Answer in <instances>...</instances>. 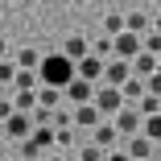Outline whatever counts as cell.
Here are the masks:
<instances>
[{
    "label": "cell",
    "instance_id": "cell-33",
    "mask_svg": "<svg viewBox=\"0 0 161 161\" xmlns=\"http://www.w3.org/2000/svg\"><path fill=\"white\" fill-rule=\"evenodd\" d=\"M157 70H161V54H157Z\"/></svg>",
    "mask_w": 161,
    "mask_h": 161
},
{
    "label": "cell",
    "instance_id": "cell-22",
    "mask_svg": "<svg viewBox=\"0 0 161 161\" xmlns=\"http://www.w3.org/2000/svg\"><path fill=\"white\" fill-rule=\"evenodd\" d=\"M103 29H108V37H120V33H124V13H112V17L103 21Z\"/></svg>",
    "mask_w": 161,
    "mask_h": 161
},
{
    "label": "cell",
    "instance_id": "cell-29",
    "mask_svg": "<svg viewBox=\"0 0 161 161\" xmlns=\"http://www.w3.org/2000/svg\"><path fill=\"white\" fill-rule=\"evenodd\" d=\"M13 116V99H0V120H8Z\"/></svg>",
    "mask_w": 161,
    "mask_h": 161
},
{
    "label": "cell",
    "instance_id": "cell-17",
    "mask_svg": "<svg viewBox=\"0 0 161 161\" xmlns=\"http://www.w3.org/2000/svg\"><path fill=\"white\" fill-rule=\"evenodd\" d=\"M58 103H62V91H54V87H37V108L54 112Z\"/></svg>",
    "mask_w": 161,
    "mask_h": 161
},
{
    "label": "cell",
    "instance_id": "cell-26",
    "mask_svg": "<svg viewBox=\"0 0 161 161\" xmlns=\"http://www.w3.org/2000/svg\"><path fill=\"white\" fill-rule=\"evenodd\" d=\"M141 46H145V54H153V58H157V54H161V33H149Z\"/></svg>",
    "mask_w": 161,
    "mask_h": 161
},
{
    "label": "cell",
    "instance_id": "cell-16",
    "mask_svg": "<svg viewBox=\"0 0 161 161\" xmlns=\"http://www.w3.org/2000/svg\"><path fill=\"white\" fill-rule=\"evenodd\" d=\"M124 29H128V33H136V37H145V29H149V13H128V17H124Z\"/></svg>",
    "mask_w": 161,
    "mask_h": 161
},
{
    "label": "cell",
    "instance_id": "cell-3",
    "mask_svg": "<svg viewBox=\"0 0 161 161\" xmlns=\"http://www.w3.org/2000/svg\"><path fill=\"white\" fill-rule=\"evenodd\" d=\"M99 124H103V116H99V108H95V103H83V108L70 112V128H79V132H87V136H91Z\"/></svg>",
    "mask_w": 161,
    "mask_h": 161
},
{
    "label": "cell",
    "instance_id": "cell-20",
    "mask_svg": "<svg viewBox=\"0 0 161 161\" xmlns=\"http://www.w3.org/2000/svg\"><path fill=\"white\" fill-rule=\"evenodd\" d=\"M13 87H17V91H37V70H17Z\"/></svg>",
    "mask_w": 161,
    "mask_h": 161
},
{
    "label": "cell",
    "instance_id": "cell-32",
    "mask_svg": "<svg viewBox=\"0 0 161 161\" xmlns=\"http://www.w3.org/2000/svg\"><path fill=\"white\" fill-rule=\"evenodd\" d=\"M0 136H4V120H0Z\"/></svg>",
    "mask_w": 161,
    "mask_h": 161
},
{
    "label": "cell",
    "instance_id": "cell-15",
    "mask_svg": "<svg viewBox=\"0 0 161 161\" xmlns=\"http://www.w3.org/2000/svg\"><path fill=\"white\" fill-rule=\"evenodd\" d=\"M37 108V91H17V99H13V112H25V116H33Z\"/></svg>",
    "mask_w": 161,
    "mask_h": 161
},
{
    "label": "cell",
    "instance_id": "cell-6",
    "mask_svg": "<svg viewBox=\"0 0 161 161\" xmlns=\"http://www.w3.org/2000/svg\"><path fill=\"white\" fill-rule=\"evenodd\" d=\"M95 108H99V116H116L120 108H124V95L116 91V87H95V99H91Z\"/></svg>",
    "mask_w": 161,
    "mask_h": 161
},
{
    "label": "cell",
    "instance_id": "cell-23",
    "mask_svg": "<svg viewBox=\"0 0 161 161\" xmlns=\"http://www.w3.org/2000/svg\"><path fill=\"white\" fill-rule=\"evenodd\" d=\"M145 95H153V99H161V70L145 79Z\"/></svg>",
    "mask_w": 161,
    "mask_h": 161
},
{
    "label": "cell",
    "instance_id": "cell-27",
    "mask_svg": "<svg viewBox=\"0 0 161 161\" xmlns=\"http://www.w3.org/2000/svg\"><path fill=\"white\" fill-rule=\"evenodd\" d=\"M54 145H75V128H54Z\"/></svg>",
    "mask_w": 161,
    "mask_h": 161
},
{
    "label": "cell",
    "instance_id": "cell-31",
    "mask_svg": "<svg viewBox=\"0 0 161 161\" xmlns=\"http://www.w3.org/2000/svg\"><path fill=\"white\" fill-rule=\"evenodd\" d=\"M153 33H161V17H157V21H153Z\"/></svg>",
    "mask_w": 161,
    "mask_h": 161
},
{
    "label": "cell",
    "instance_id": "cell-25",
    "mask_svg": "<svg viewBox=\"0 0 161 161\" xmlns=\"http://www.w3.org/2000/svg\"><path fill=\"white\" fill-rule=\"evenodd\" d=\"M83 161H103V149L91 145V141H83Z\"/></svg>",
    "mask_w": 161,
    "mask_h": 161
},
{
    "label": "cell",
    "instance_id": "cell-5",
    "mask_svg": "<svg viewBox=\"0 0 161 161\" xmlns=\"http://www.w3.org/2000/svg\"><path fill=\"white\" fill-rule=\"evenodd\" d=\"M128 79H132V62H120V58H108L103 62V87H124Z\"/></svg>",
    "mask_w": 161,
    "mask_h": 161
},
{
    "label": "cell",
    "instance_id": "cell-2",
    "mask_svg": "<svg viewBox=\"0 0 161 161\" xmlns=\"http://www.w3.org/2000/svg\"><path fill=\"white\" fill-rule=\"evenodd\" d=\"M50 145H54V128H33L25 141H21V157H42V153H50Z\"/></svg>",
    "mask_w": 161,
    "mask_h": 161
},
{
    "label": "cell",
    "instance_id": "cell-28",
    "mask_svg": "<svg viewBox=\"0 0 161 161\" xmlns=\"http://www.w3.org/2000/svg\"><path fill=\"white\" fill-rule=\"evenodd\" d=\"M108 161H132V157H128V153H124V149L116 145V149H108Z\"/></svg>",
    "mask_w": 161,
    "mask_h": 161
},
{
    "label": "cell",
    "instance_id": "cell-21",
    "mask_svg": "<svg viewBox=\"0 0 161 161\" xmlns=\"http://www.w3.org/2000/svg\"><path fill=\"white\" fill-rule=\"evenodd\" d=\"M145 141H161V112L145 116Z\"/></svg>",
    "mask_w": 161,
    "mask_h": 161
},
{
    "label": "cell",
    "instance_id": "cell-19",
    "mask_svg": "<svg viewBox=\"0 0 161 161\" xmlns=\"http://www.w3.org/2000/svg\"><path fill=\"white\" fill-rule=\"evenodd\" d=\"M120 95H124V103H128V99H141V95H145V79H136V75H132V79L120 87Z\"/></svg>",
    "mask_w": 161,
    "mask_h": 161
},
{
    "label": "cell",
    "instance_id": "cell-11",
    "mask_svg": "<svg viewBox=\"0 0 161 161\" xmlns=\"http://www.w3.org/2000/svg\"><path fill=\"white\" fill-rule=\"evenodd\" d=\"M87 141H91V145H99V149H116V141H120V136H116V128H112V120H103V124L95 128V132H91Z\"/></svg>",
    "mask_w": 161,
    "mask_h": 161
},
{
    "label": "cell",
    "instance_id": "cell-30",
    "mask_svg": "<svg viewBox=\"0 0 161 161\" xmlns=\"http://www.w3.org/2000/svg\"><path fill=\"white\" fill-rule=\"evenodd\" d=\"M8 58V42H0V62H4Z\"/></svg>",
    "mask_w": 161,
    "mask_h": 161
},
{
    "label": "cell",
    "instance_id": "cell-9",
    "mask_svg": "<svg viewBox=\"0 0 161 161\" xmlns=\"http://www.w3.org/2000/svg\"><path fill=\"white\" fill-rule=\"evenodd\" d=\"M75 79H87V83H99L103 79V58L87 54L83 62H75Z\"/></svg>",
    "mask_w": 161,
    "mask_h": 161
},
{
    "label": "cell",
    "instance_id": "cell-7",
    "mask_svg": "<svg viewBox=\"0 0 161 161\" xmlns=\"http://www.w3.org/2000/svg\"><path fill=\"white\" fill-rule=\"evenodd\" d=\"M141 124H145V120H141V112H136V108H128V103H124V108L112 116V128H116V136H132Z\"/></svg>",
    "mask_w": 161,
    "mask_h": 161
},
{
    "label": "cell",
    "instance_id": "cell-13",
    "mask_svg": "<svg viewBox=\"0 0 161 161\" xmlns=\"http://www.w3.org/2000/svg\"><path fill=\"white\" fill-rule=\"evenodd\" d=\"M128 157H132V161H153V145L145 141V136H132V141H128V149H124Z\"/></svg>",
    "mask_w": 161,
    "mask_h": 161
},
{
    "label": "cell",
    "instance_id": "cell-14",
    "mask_svg": "<svg viewBox=\"0 0 161 161\" xmlns=\"http://www.w3.org/2000/svg\"><path fill=\"white\" fill-rule=\"evenodd\" d=\"M37 66H42V54L37 50H29V46L17 50V70H37Z\"/></svg>",
    "mask_w": 161,
    "mask_h": 161
},
{
    "label": "cell",
    "instance_id": "cell-4",
    "mask_svg": "<svg viewBox=\"0 0 161 161\" xmlns=\"http://www.w3.org/2000/svg\"><path fill=\"white\" fill-rule=\"evenodd\" d=\"M145 37H136V33H128V29H124V33L120 37H112V58H120V62H132L145 46H141Z\"/></svg>",
    "mask_w": 161,
    "mask_h": 161
},
{
    "label": "cell",
    "instance_id": "cell-8",
    "mask_svg": "<svg viewBox=\"0 0 161 161\" xmlns=\"http://www.w3.org/2000/svg\"><path fill=\"white\" fill-rule=\"evenodd\" d=\"M62 99H70L75 108L91 103V99H95V83H87V79H70V83H66V91H62Z\"/></svg>",
    "mask_w": 161,
    "mask_h": 161
},
{
    "label": "cell",
    "instance_id": "cell-34",
    "mask_svg": "<svg viewBox=\"0 0 161 161\" xmlns=\"http://www.w3.org/2000/svg\"><path fill=\"white\" fill-rule=\"evenodd\" d=\"M46 161H62V157H46Z\"/></svg>",
    "mask_w": 161,
    "mask_h": 161
},
{
    "label": "cell",
    "instance_id": "cell-1",
    "mask_svg": "<svg viewBox=\"0 0 161 161\" xmlns=\"http://www.w3.org/2000/svg\"><path fill=\"white\" fill-rule=\"evenodd\" d=\"M75 79V62L66 54H42V66H37V87H54V91H66V83Z\"/></svg>",
    "mask_w": 161,
    "mask_h": 161
},
{
    "label": "cell",
    "instance_id": "cell-18",
    "mask_svg": "<svg viewBox=\"0 0 161 161\" xmlns=\"http://www.w3.org/2000/svg\"><path fill=\"white\" fill-rule=\"evenodd\" d=\"M62 54H66L70 62H83V58L91 54V46H87L83 37H70V42H66V50H62Z\"/></svg>",
    "mask_w": 161,
    "mask_h": 161
},
{
    "label": "cell",
    "instance_id": "cell-12",
    "mask_svg": "<svg viewBox=\"0 0 161 161\" xmlns=\"http://www.w3.org/2000/svg\"><path fill=\"white\" fill-rule=\"evenodd\" d=\"M132 75H136V79H149V75H157V58L141 50V54L132 58Z\"/></svg>",
    "mask_w": 161,
    "mask_h": 161
},
{
    "label": "cell",
    "instance_id": "cell-24",
    "mask_svg": "<svg viewBox=\"0 0 161 161\" xmlns=\"http://www.w3.org/2000/svg\"><path fill=\"white\" fill-rule=\"evenodd\" d=\"M13 79H17V62L4 58V62H0V83H13Z\"/></svg>",
    "mask_w": 161,
    "mask_h": 161
},
{
    "label": "cell",
    "instance_id": "cell-10",
    "mask_svg": "<svg viewBox=\"0 0 161 161\" xmlns=\"http://www.w3.org/2000/svg\"><path fill=\"white\" fill-rule=\"evenodd\" d=\"M29 132H33V120H29L25 112H13V116L4 120V136H13V141H25Z\"/></svg>",
    "mask_w": 161,
    "mask_h": 161
}]
</instances>
